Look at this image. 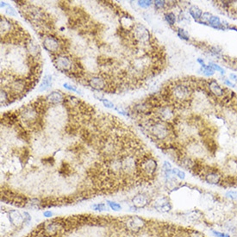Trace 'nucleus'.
Listing matches in <instances>:
<instances>
[{
  "instance_id": "obj_1",
  "label": "nucleus",
  "mask_w": 237,
  "mask_h": 237,
  "mask_svg": "<svg viewBox=\"0 0 237 237\" xmlns=\"http://www.w3.org/2000/svg\"><path fill=\"white\" fill-rule=\"evenodd\" d=\"M43 46L44 49L53 55H59L62 53H67V44L66 39L56 36L53 34H45L43 37Z\"/></svg>"
},
{
  "instance_id": "obj_2",
  "label": "nucleus",
  "mask_w": 237,
  "mask_h": 237,
  "mask_svg": "<svg viewBox=\"0 0 237 237\" xmlns=\"http://www.w3.org/2000/svg\"><path fill=\"white\" fill-rule=\"evenodd\" d=\"M53 63L57 70L67 75L75 70V58H73L67 53L53 55Z\"/></svg>"
},
{
  "instance_id": "obj_3",
  "label": "nucleus",
  "mask_w": 237,
  "mask_h": 237,
  "mask_svg": "<svg viewBox=\"0 0 237 237\" xmlns=\"http://www.w3.org/2000/svg\"><path fill=\"white\" fill-rule=\"evenodd\" d=\"M199 176L204 181H205L209 185L221 186L224 178V174L220 168L205 165L204 170L202 171Z\"/></svg>"
},
{
  "instance_id": "obj_4",
  "label": "nucleus",
  "mask_w": 237,
  "mask_h": 237,
  "mask_svg": "<svg viewBox=\"0 0 237 237\" xmlns=\"http://www.w3.org/2000/svg\"><path fill=\"white\" fill-rule=\"evenodd\" d=\"M122 225L128 232L133 234H139L147 229L149 223L147 220L138 216H130L125 219V221L122 223Z\"/></svg>"
},
{
  "instance_id": "obj_5",
  "label": "nucleus",
  "mask_w": 237,
  "mask_h": 237,
  "mask_svg": "<svg viewBox=\"0 0 237 237\" xmlns=\"http://www.w3.org/2000/svg\"><path fill=\"white\" fill-rule=\"evenodd\" d=\"M132 36L133 39H134L138 43V44L146 45V47L147 46L150 47L149 43L151 42L153 36L148 30L143 25L140 24L134 25V29L132 30Z\"/></svg>"
},
{
  "instance_id": "obj_6",
  "label": "nucleus",
  "mask_w": 237,
  "mask_h": 237,
  "mask_svg": "<svg viewBox=\"0 0 237 237\" xmlns=\"http://www.w3.org/2000/svg\"><path fill=\"white\" fill-rule=\"evenodd\" d=\"M91 89L99 91H103L106 92L108 86H109V80L103 78L101 74H95L90 76L86 79V84Z\"/></svg>"
},
{
  "instance_id": "obj_7",
  "label": "nucleus",
  "mask_w": 237,
  "mask_h": 237,
  "mask_svg": "<svg viewBox=\"0 0 237 237\" xmlns=\"http://www.w3.org/2000/svg\"><path fill=\"white\" fill-rule=\"evenodd\" d=\"M151 206L160 213H168L170 212L172 209L170 201L168 200L166 198L161 197V198H157L154 200H152L151 202Z\"/></svg>"
},
{
  "instance_id": "obj_8",
  "label": "nucleus",
  "mask_w": 237,
  "mask_h": 237,
  "mask_svg": "<svg viewBox=\"0 0 237 237\" xmlns=\"http://www.w3.org/2000/svg\"><path fill=\"white\" fill-rule=\"evenodd\" d=\"M206 89L209 92H210L212 94L213 97H224L227 94L225 92V89H223L221 85H219L218 83L214 80V79H210L208 80L206 83Z\"/></svg>"
},
{
  "instance_id": "obj_9",
  "label": "nucleus",
  "mask_w": 237,
  "mask_h": 237,
  "mask_svg": "<svg viewBox=\"0 0 237 237\" xmlns=\"http://www.w3.org/2000/svg\"><path fill=\"white\" fill-rule=\"evenodd\" d=\"M152 200L150 196H148L147 193L141 192L136 194L132 198V204L136 209H143L147 205H150Z\"/></svg>"
},
{
  "instance_id": "obj_10",
  "label": "nucleus",
  "mask_w": 237,
  "mask_h": 237,
  "mask_svg": "<svg viewBox=\"0 0 237 237\" xmlns=\"http://www.w3.org/2000/svg\"><path fill=\"white\" fill-rule=\"evenodd\" d=\"M8 219L11 224L15 227H21L24 225V215H22L17 210H11L8 212Z\"/></svg>"
},
{
  "instance_id": "obj_11",
  "label": "nucleus",
  "mask_w": 237,
  "mask_h": 237,
  "mask_svg": "<svg viewBox=\"0 0 237 237\" xmlns=\"http://www.w3.org/2000/svg\"><path fill=\"white\" fill-rule=\"evenodd\" d=\"M66 95L60 91H52L46 97V100L49 105H58L64 102Z\"/></svg>"
},
{
  "instance_id": "obj_12",
  "label": "nucleus",
  "mask_w": 237,
  "mask_h": 237,
  "mask_svg": "<svg viewBox=\"0 0 237 237\" xmlns=\"http://www.w3.org/2000/svg\"><path fill=\"white\" fill-rule=\"evenodd\" d=\"M204 216L202 215V213L198 210H193V211H191V212L187 213L185 216V218L186 219L188 222L191 223H196V222H198L200 221L202 217Z\"/></svg>"
},
{
  "instance_id": "obj_13",
  "label": "nucleus",
  "mask_w": 237,
  "mask_h": 237,
  "mask_svg": "<svg viewBox=\"0 0 237 237\" xmlns=\"http://www.w3.org/2000/svg\"><path fill=\"white\" fill-rule=\"evenodd\" d=\"M51 86H52V76L49 74H46L40 85L39 89L42 91H48Z\"/></svg>"
},
{
  "instance_id": "obj_14",
  "label": "nucleus",
  "mask_w": 237,
  "mask_h": 237,
  "mask_svg": "<svg viewBox=\"0 0 237 237\" xmlns=\"http://www.w3.org/2000/svg\"><path fill=\"white\" fill-rule=\"evenodd\" d=\"M189 13H190V15L195 19L196 22L200 21L201 17H202V15H203L202 11H201L198 7L196 6V5H192V6H191L189 8Z\"/></svg>"
},
{
  "instance_id": "obj_15",
  "label": "nucleus",
  "mask_w": 237,
  "mask_h": 237,
  "mask_svg": "<svg viewBox=\"0 0 237 237\" xmlns=\"http://www.w3.org/2000/svg\"><path fill=\"white\" fill-rule=\"evenodd\" d=\"M165 19L167 22V24L170 26H173L175 24L177 21L176 15L172 11H168V12L165 13Z\"/></svg>"
},
{
  "instance_id": "obj_16",
  "label": "nucleus",
  "mask_w": 237,
  "mask_h": 237,
  "mask_svg": "<svg viewBox=\"0 0 237 237\" xmlns=\"http://www.w3.org/2000/svg\"><path fill=\"white\" fill-rule=\"evenodd\" d=\"M224 198L229 202L237 203V191H233V190L227 191L225 192Z\"/></svg>"
},
{
  "instance_id": "obj_17",
  "label": "nucleus",
  "mask_w": 237,
  "mask_h": 237,
  "mask_svg": "<svg viewBox=\"0 0 237 237\" xmlns=\"http://www.w3.org/2000/svg\"><path fill=\"white\" fill-rule=\"evenodd\" d=\"M210 233L212 234V235L214 237H232L230 235V234L223 232V231L217 230V229H216L214 228H210Z\"/></svg>"
},
{
  "instance_id": "obj_18",
  "label": "nucleus",
  "mask_w": 237,
  "mask_h": 237,
  "mask_svg": "<svg viewBox=\"0 0 237 237\" xmlns=\"http://www.w3.org/2000/svg\"><path fill=\"white\" fill-rule=\"evenodd\" d=\"M202 69H203V73H204V74L205 76H208V77L212 76V75H214V73H215L214 68H213L212 67H210V65H208V66H206V65L203 66V67H202Z\"/></svg>"
},
{
  "instance_id": "obj_19",
  "label": "nucleus",
  "mask_w": 237,
  "mask_h": 237,
  "mask_svg": "<svg viewBox=\"0 0 237 237\" xmlns=\"http://www.w3.org/2000/svg\"><path fill=\"white\" fill-rule=\"evenodd\" d=\"M177 35L178 36L179 38H181L182 40H185V41H189L190 40V37H189V35L187 34V32L183 30L181 28H178L177 29Z\"/></svg>"
},
{
  "instance_id": "obj_20",
  "label": "nucleus",
  "mask_w": 237,
  "mask_h": 237,
  "mask_svg": "<svg viewBox=\"0 0 237 237\" xmlns=\"http://www.w3.org/2000/svg\"><path fill=\"white\" fill-rule=\"evenodd\" d=\"M172 174L175 177H177V178H179V179L184 180V179H185V173L184 171L179 170V169H178V168H172Z\"/></svg>"
},
{
  "instance_id": "obj_21",
  "label": "nucleus",
  "mask_w": 237,
  "mask_h": 237,
  "mask_svg": "<svg viewBox=\"0 0 237 237\" xmlns=\"http://www.w3.org/2000/svg\"><path fill=\"white\" fill-rule=\"evenodd\" d=\"M153 5L156 10H164L166 9V1H161V0H155L153 1Z\"/></svg>"
},
{
  "instance_id": "obj_22",
  "label": "nucleus",
  "mask_w": 237,
  "mask_h": 237,
  "mask_svg": "<svg viewBox=\"0 0 237 237\" xmlns=\"http://www.w3.org/2000/svg\"><path fill=\"white\" fill-rule=\"evenodd\" d=\"M187 237H206V235L200 231L191 229V230H188Z\"/></svg>"
},
{
  "instance_id": "obj_23",
  "label": "nucleus",
  "mask_w": 237,
  "mask_h": 237,
  "mask_svg": "<svg viewBox=\"0 0 237 237\" xmlns=\"http://www.w3.org/2000/svg\"><path fill=\"white\" fill-rule=\"evenodd\" d=\"M107 204H108V206H109L111 210H115V211H119V210H121V209H122V206H121L118 203H115V202L107 201Z\"/></svg>"
},
{
  "instance_id": "obj_24",
  "label": "nucleus",
  "mask_w": 237,
  "mask_h": 237,
  "mask_svg": "<svg viewBox=\"0 0 237 237\" xmlns=\"http://www.w3.org/2000/svg\"><path fill=\"white\" fill-rule=\"evenodd\" d=\"M138 5L141 8H148L149 6H151L152 5H153V1L151 0H141V1H138Z\"/></svg>"
},
{
  "instance_id": "obj_25",
  "label": "nucleus",
  "mask_w": 237,
  "mask_h": 237,
  "mask_svg": "<svg viewBox=\"0 0 237 237\" xmlns=\"http://www.w3.org/2000/svg\"><path fill=\"white\" fill-rule=\"evenodd\" d=\"M63 86H64V88H66V89L68 90V91H73V92H77V93H79V94H80L79 90L76 87V86H75V85H71V84H69V83H64Z\"/></svg>"
},
{
  "instance_id": "obj_26",
  "label": "nucleus",
  "mask_w": 237,
  "mask_h": 237,
  "mask_svg": "<svg viewBox=\"0 0 237 237\" xmlns=\"http://www.w3.org/2000/svg\"><path fill=\"white\" fill-rule=\"evenodd\" d=\"M91 208L94 210H99V211H103V210H107V207L104 204H102V203H99V204H93Z\"/></svg>"
},
{
  "instance_id": "obj_27",
  "label": "nucleus",
  "mask_w": 237,
  "mask_h": 237,
  "mask_svg": "<svg viewBox=\"0 0 237 237\" xmlns=\"http://www.w3.org/2000/svg\"><path fill=\"white\" fill-rule=\"evenodd\" d=\"M5 12H6L7 15H9L10 17H16L17 16V12H16V11L14 10V8L13 7H11L10 5H8L6 6V8H5Z\"/></svg>"
},
{
  "instance_id": "obj_28",
  "label": "nucleus",
  "mask_w": 237,
  "mask_h": 237,
  "mask_svg": "<svg viewBox=\"0 0 237 237\" xmlns=\"http://www.w3.org/2000/svg\"><path fill=\"white\" fill-rule=\"evenodd\" d=\"M102 103H103V104L106 107V108H109V109H114V108H115L114 103H112V102H110V101L108 100V99L103 98V100H102Z\"/></svg>"
},
{
  "instance_id": "obj_29",
  "label": "nucleus",
  "mask_w": 237,
  "mask_h": 237,
  "mask_svg": "<svg viewBox=\"0 0 237 237\" xmlns=\"http://www.w3.org/2000/svg\"><path fill=\"white\" fill-rule=\"evenodd\" d=\"M209 65H210V67H212L213 68H214V70H215V71H216H216H218V72H220V73H221V74H223H223H225L224 69H223V68H222L221 67H219L218 65H216V64H215V63H210Z\"/></svg>"
},
{
  "instance_id": "obj_30",
  "label": "nucleus",
  "mask_w": 237,
  "mask_h": 237,
  "mask_svg": "<svg viewBox=\"0 0 237 237\" xmlns=\"http://www.w3.org/2000/svg\"><path fill=\"white\" fill-rule=\"evenodd\" d=\"M115 109L118 112V113H120L121 115H125V116H128L129 115V113H128L127 110H125V109H123L122 108V107H120V106H117V107H115Z\"/></svg>"
},
{
  "instance_id": "obj_31",
  "label": "nucleus",
  "mask_w": 237,
  "mask_h": 237,
  "mask_svg": "<svg viewBox=\"0 0 237 237\" xmlns=\"http://www.w3.org/2000/svg\"><path fill=\"white\" fill-rule=\"evenodd\" d=\"M24 224L28 225L31 222V216L28 212H24Z\"/></svg>"
},
{
  "instance_id": "obj_32",
  "label": "nucleus",
  "mask_w": 237,
  "mask_h": 237,
  "mask_svg": "<svg viewBox=\"0 0 237 237\" xmlns=\"http://www.w3.org/2000/svg\"><path fill=\"white\" fill-rule=\"evenodd\" d=\"M163 168L164 170H170L172 169V165L169 161H164V164H163Z\"/></svg>"
},
{
  "instance_id": "obj_33",
  "label": "nucleus",
  "mask_w": 237,
  "mask_h": 237,
  "mask_svg": "<svg viewBox=\"0 0 237 237\" xmlns=\"http://www.w3.org/2000/svg\"><path fill=\"white\" fill-rule=\"evenodd\" d=\"M43 216L45 217H52L53 216V212L50 211V210H46V211L43 212Z\"/></svg>"
},
{
  "instance_id": "obj_34",
  "label": "nucleus",
  "mask_w": 237,
  "mask_h": 237,
  "mask_svg": "<svg viewBox=\"0 0 237 237\" xmlns=\"http://www.w3.org/2000/svg\"><path fill=\"white\" fill-rule=\"evenodd\" d=\"M225 85H229V86H230V87H235V84H233V83H231L229 80H228V79H226L224 81Z\"/></svg>"
},
{
  "instance_id": "obj_35",
  "label": "nucleus",
  "mask_w": 237,
  "mask_h": 237,
  "mask_svg": "<svg viewBox=\"0 0 237 237\" xmlns=\"http://www.w3.org/2000/svg\"><path fill=\"white\" fill-rule=\"evenodd\" d=\"M229 78H230L232 80H234V81H237V75L235 74V73H230Z\"/></svg>"
},
{
  "instance_id": "obj_36",
  "label": "nucleus",
  "mask_w": 237,
  "mask_h": 237,
  "mask_svg": "<svg viewBox=\"0 0 237 237\" xmlns=\"http://www.w3.org/2000/svg\"><path fill=\"white\" fill-rule=\"evenodd\" d=\"M197 61H198V63L200 64L202 67H203L204 65H205V64H204V60H202L201 58H198V59L197 60Z\"/></svg>"
},
{
  "instance_id": "obj_37",
  "label": "nucleus",
  "mask_w": 237,
  "mask_h": 237,
  "mask_svg": "<svg viewBox=\"0 0 237 237\" xmlns=\"http://www.w3.org/2000/svg\"><path fill=\"white\" fill-rule=\"evenodd\" d=\"M7 5H7L5 2H3V1H2V2L0 3V7H1V8H5V7H6Z\"/></svg>"
}]
</instances>
